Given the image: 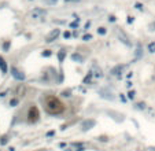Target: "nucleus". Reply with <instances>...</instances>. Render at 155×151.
<instances>
[{"label":"nucleus","mask_w":155,"mask_h":151,"mask_svg":"<svg viewBox=\"0 0 155 151\" xmlns=\"http://www.w3.org/2000/svg\"><path fill=\"white\" fill-rule=\"evenodd\" d=\"M0 69H1V71H3V74L7 73V65L6 62H4L3 58H0Z\"/></svg>","instance_id":"423d86ee"},{"label":"nucleus","mask_w":155,"mask_h":151,"mask_svg":"<svg viewBox=\"0 0 155 151\" xmlns=\"http://www.w3.org/2000/svg\"><path fill=\"white\" fill-rule=\"evenodd\" d=\"M148 51H150V52H152V54L155 52V43H154V41L148 43Z\"/></svg>","instance_id":"6e6552de"},{"label":"nucleus","mask_w":155,"mask_h":151,"mask_svg":"<svg viewBox=\"0 0 155 151\" xmlns=\"http://www.w3.org/2000/svg\"><path fill=\"white\" fill-rule=\"evenodd\" d=\"M16 92H18V95H19V96H23V95H25V87H23L22 84H21L19 87H18V91H16Z\"/></svg>","instance_id":"0eeeda50"},{"label":"nucleus","mask_w":155,"mask_h":151,"mask_svg":"<svg viewBox=\"0 0 155 151\" xmlns=\"http://www.w3.org/2000/svg\"><path fill=\"white\" fill-rule=\"evenodd\" d=\"M51 55V52L49 51H45V52H43V56H49Z\"/></svg>","instance_id":"2eb2a0df"},{"label":"nucleus","mask_w":155,"mask_h":151,"mask_svg":"<svg viewBox=\"0 0 155 151\" xmlns=\"http://www.w3.org/2000/svg\"><path fill=\"white\" fill-rule=\"evenodd\" d=\"M97 32H99L100 35H104V33H106V29H104V28H99V29H97Z\"/></svg>","instance_id":"ddd939ff"},{"label":"nucleus","mask_w":155,"mask_h":151,"mask_svg":"<svg viewBox=\"0 0 155 151\" xmlns=\"http://www.w3.org/2000/svg\"><path fill=\"white\" fill-rule=\"evenodd\" d=\"M65 2H76V0H65Z\"/></svg>","instance_id":"f3484780"},{"label":"nucleus","mask_w":155,"mask_h":151,"mask_svg":"<svg viewBox=\"0 0 155 151\" xmlns=\"http://www.w3.org/2000/svg\"><path fill=\"white\" fill-rule=\"evenodd\" d=\"M45 14L44 10H41V8H36V10L32 11V18H34V20H39V18H41L43 15Z\"/></svg>","instance_id":"20e7f679"},{"label":"nucleus","mask_w":155,"mask_h":151,"mask_svg":"<svg viewBox=\"0 0 155 151\" xmlns=\"http://www.w3.org/2000/svg\"><path fill=\"white\" fill-rule=\"evenodd\" d=\"M8 47H10V41H7V43H4V45H3V48H4V51H7V50H8Z\"/></svg>","instance_id":"f8f14e48"},{"label":"nucleus","mask_w":155,"mask_h":151,"mask_svg":"<svg viewBox=\"0 0 155 151\" xmlns=\"http://www.w3.org/2000/svg\"><path fill=\"white\" fill-rule=\"evenodd\" d=\"M10 104H11V106H16V104H18V99H13L10 102Z\"/></svg>","instance_id":"9b49d317"},{"label":"nucleus","mask_w":155,"mask_h":151,"mask_svg":"<svg viewBox=\"0 0 155 151\" xmlns=\"http://www.w3.org/2000/svg\"><path fill=\"white\" fill-rule=\"evenodd\" d=\"M91 39H92V36H91V35L84 36V40H85V41H88V40H91Z\"/></svg>","instance_id":"4468645a"},{"label":"nucleus","mask_w":155,"mask_h":151,"mask_svg":"<svg viewBox=\"0 0 155 151\" xmlns=\"http://www.w3.org/2000/svg\"><path fill=\"white\" fill-rule=\"evenodd\" d=\"M137 107H139V109H144L145 104H144V103H139V104H137Z\"/></svg>","instance_id":"dca6fc26"},{"label":"nucleus","mask_w":155,"mask_h":151,"mask_svg":"<svg viewBox=\"0 0 155 151\" xmlns=\"http://www.w3.org/2000/svg\"><path fill=\"white\" fill-rule=\"evenodd\" d=\"M128 98H129V99H133V98H135V91H130V92L128 93Z\"/></svg>","instance_id":"9d476101"},{"label":"nucleus","mask_w":155,"mask_h":151,"mask_svg":"<svg viewBox=\"0 0 155 151\" xmlns=\"http://www.w3.org/2000/svg\"><path fill=\"white\" fill-rule=\"evenodd\" d=\"M40 119V111L37 109V106H30L29 110H28V122L29 124H34Z\"/></svg>","instance_id":"f03ea898"},{"label":"nucleus","mask_w":155,"mask_h":151,"mask_svg":"<svg viewBox=\"0 0 155 151\" xmlns=\"http://www.w3.org/2000/svg\"><path fill=\"white\" fill-rule=\"evenodd\" d=\"M59 36V29H55V30H52L51 32V35L48 36V39H47V43H51V41H54V39H56Z\"/></svg>","instance_id":"39448f33"},{"label":"nucleus","mask_w":155,"mask_h":151,"mask_svg":"<svg viewBox=\"0 0 155 151\" xmlns=\"http://www.w3.org/2000/svg\"><path fill=\"white\" fill-rule=\"evenodd\" d=\"M11 74L14 76V78H16V80H19V81H22L23 78H25V74L23 73H21L19 70H16L15 68H13L11 69Z\"/></svg>","instance_id":"7ed1b4c3"},{"label":"nucleus","mask_w":155,"mask_h":151,"mask_svg":"<svg viewBox=\"0 0 155 151\" xmlns=\"http://www.w3.org/2000/svg\"><path fill=\"white\" fill-rule=\"evenodd\" d=\"M71 58H73V59H74V61H82V58H81V56H80V55H77V54H73V55H71Z\"/></svg>","instance_id":"1a4fd4ad"},{"label":"nucleus","mask_w":155,"mask_h":151,"mask_svg":"<svg viewBox=\"0 0 155 151\" xmlns=\"http://www.w3.org/2000/svg\"><path fill=\"white\" fill-rule=\"evenodd\" d=\"M44 107H45V111L48 113V114H51V116H59V114H62V113L66 110L63 102H62L59 98L54 96V95L45 96Z\"/></svg>","instance_id":"f257e3e1"}]
</instances>
